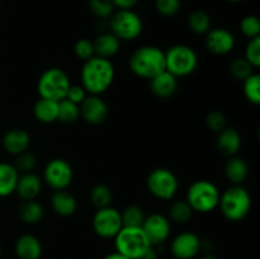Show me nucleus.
I'll use <instances>...</instances> for the list:
<instances>
[{
	"label": "nucleus",
	"instance_id": "1",
	"mask_svg": "<svg viewBox=\"0 0 260 259\" xmlns=\"http://www.w3.org/2000/svg\"><path fill=\"white\" fill-rule=\"evenodd\" d=\"M114 76L116 71L111 60L94 56L84 61L80 71L81 86L88 94L101 95L111 88Z\"/></svg>",
	"mask_w": 260,
	"mask_h": 259
},
{
	"label": "nucleus",
	"instance_id": "2",
	"mask_svg": "<svg viewBox=\"0 0 260 259\" xmlns=\"http://www.w3.org/2000/svg\"><path fill=\"white\" fill-rule=\"evenodd\" d=\"M128 68L139 78L151 80L167 70L165 52L156 46H141L129 56Z\"/></svg>",
	"mask_w": 260,
	"mask_h": 259
},
{
	"label": "nucleus",
	"instance_id": "3",
	"mask_svg": "<svg viewBox=\"0 0 260 259\" xmlns=\"http://www.w3.org/2000/svg\"><path fill=\"white\" fill-rule=\"evenodd\" d=\"M218 207L226 220L239 222L250 212L251 196L243 185H231L221 193Z\"/></svg>",
	"mask_w": 260,
	"mask_h": 259
},
{
	"label": "nucleus",
	"instance_id": "4",
	"mask_svg": "<svg viewBox=\"0 0 260 259\" xmlns=\"http://www.w3.org/2000/svg\"><path fill=\"white\" fill-rule=\"evenodd\" d=\"M220 190L207 179H200L193 182L188 187L185 201L193 212L210 213L218 207L220 203Z\"/></svg>",
	"mask_w": 260,
	"mask_h": 259
},
{
	"label": "nucleus",
	"instance_id": "5",
	"mask_svg": "<svg viewBox=\"0 0 260 259\" xmlns=\"http://www.w3.org/2000/svg\"><path fill=\"white\" fill-rule=\"evenodd\" d=\"M165 52L167 71L175 78H185L196 71L198 66V55L190 46L178 43L168 48Z\"/></svg>",
	"mask_w": 260,
	"mask_h": 259
},
{
	"label": "nucleus",
	"instance_id": "6",
	"mask_svg": "<svg viewBox=\"0 0 260 259\" xmlns=\"http://www.w3.org/2000/svg\"><path fill=\"white\" fill-rule=\"evenodd\" d=\"M71 81L66 71L60 68H50L41 74L37 81V91L40 98L60 102L66 98Z\"/></svg>",
	"mask_w": 260,
	"mask_h": 259
},
{
	"label": "nucleus",
	"instance_id": "7",
	"mask_svg": "<svg viewBox=\"0 0 260 259\" xmlns=\"http://www.w3.org/2000/svg\"><path fill=\"white\" fill-rule=\"evenodd\" d=\"M116 251L128 256L129 259H137L151 246L149 239L145 235L142 228H123L114 236Z\"/></svg>",
	"mask_w": 260,
	"mask_h": 259
},
{
	"label": "nucleus",
	"instance_id": "8",
	"mask_svg": "<svg viewBox=\"0 0 260 259\" xmlns=\"http://www.w3.org/2000/svg\"><path fill=\"white\" fill-rule=\"evenodd\" d=\"M109 28L119 41H134L141 36L144 22L134 9L117 10L109 18Z\"/></svg>",
	"mask_w": 260,
	"mask_h": 259
},
{
	"label": "nucleus",
	"instance_id": "9",
	"mask_svg": "<svg viewBox=\"0 0 260 259\" xmlns=\"http://www.w3.org/2000/svg\"><path fill=\"white\" fill-rule=\"evenodd\" d=\"M146 185L149 192L155 198L170 201L177 196L179 189V180L177 175L168 168H156L147 175Z\"/></svg>",
	"mask_w": 260,
	"mask_h": 259
},
{
	"label": "nucleus",
	"instance_id": "10",
	"mask_svg": "<svg viewBox=\"0 0 260 259\" xmlns=\"http://www.w3.org/2000/svg\"><path fill=\"white\" fill-rule=\"evenodd\" d=\"M74 179L73 167L62 157L51 159L43 169V180L53 190L68 189Z\"/></svg>",
	"mask_w": 260,
	"mask_h": 259
},
{
	"label": "nucleus",
	"instance_id": "11",
	"mask_svg": "<svg viewBox=\"0 0 260 259\" xmlns=\"http://www.w3.org/2000/svg\"><path fill=\"white\" fill-rule=\"evenodd\" d=\"M93 231L102 239H114V236L119 233L122 225L121 211L108 206V207L99 208L94 213L91 220Z\"/></svg>",
	"mask_w": 260,
	"mask_h": 259
},
{
	"label": "nucleus",
	"instance_id": "12",
	"mask_svg": "<svg viewBox=\"0 0 260 259\" xmlns=\"http://www.w3.org/2000/svg\"><path fill=\"white\" fill-rule=\"evenodd\" d=\"M142 230L149 239L151 246H157L168 240L172 230L170 220L161 213H151L146 216L142 223Z\"/></svg>",
	"mask_w": 260,
	"mask_h": 259
},
{
	"label": "nucleus",
	"instance_id": "13",
	"mask_svg": "<svg viewBox=\"0 0 260 259\" xmlns=\"http://www.w3.org/2000/svg\"><path fill=\"white\" fill-rule=\"evenodd\" d=\"M202 249V240L197 234L184 231L175 236L170 243V251L175 259H193Z\"/></svg>",
	"mask_w": 260,
	"mask_h": 259
},
{
	"label": "nucleus",
	"instance_id": "14",
	"mask_svg": "<svg viewBox=\"0 0 260 259\" xmlns=\"http://www.w3.org/2000/svg\"><path fill=\"white\" fill-rule=\"evenodd\" d=\"M79 108H80L81 118L93 126L103 123L109 113L108 104L106 103V101L102 99L101 95H93V94H88Z\"/></svg>",
	"mask_w": 260,
	"mask_h": 259
},
{
	"label": "nucleus",
	"instance_id": "15",
	"mask_svg": "<svg viewBox=\"0 0 260 259\" xmlns=\"http://www.w3.org/2000/svg\"><path fill=\"white\" fill-rule=\"evenodd\" d=\"M235 37L226 28H211L205 37V46L213 55H228L235 47Z\"/></svg>",
	"mask_w": 260,
	"mask_h": 259
},
{
	"label": "nucleus",
	"instance_id": "16",
	"mask_svg": "<svg viewBox=\"0 0 260 259\" xmlns=\"http://www.w3.org/2000/svg\"><path fill=\"white\" fill-rule=\"evenodd\" d=\"M2 146L8 154L17 155L27 151L30 146V135L24 128H10L2 139Z\"/></svg>",
	"mask_w": 260,
	"mask_h": 259
},
{
	"label": "nucleus",
	"instance_id": "17",
	"mask_svg": "<svg viewBox=\"0 0 260 259\" xmlns=\"http://www.w3.org/2000/svg\"><path fill=\"white\" fill-rule=\"evenodd\" d=\"M150 90L159 99L172 98L178 90V78L169 71H162L150 80Z\"/></svg>",
	"mask_w": 260,
	"mask_h": 259
},
{
	"label": "nucleus",
	"instance_id": "18",
	"mask_svg": "<svg viewBox=\"0 0 260 259\" xmlns=\"http://www.w3.org/2000/svg\"><path fill=\"white\" fill-rule=\"evenodd\" d=\"M243 140L240 132L234 127H226L217 134L216 139V147L218 151L225 156H235L240 150Z\"/></svg>",
	"mask_w": 260,
	"mask_h": 259
},
{
	"label": "nucleus",
	"instance_id": "19",
	"mask_svg": "<svg viewBox=\"0 0 260 259\" xmlns=\"http://www.w3.org/2000/svg\"><path fill=\"white\" fill-rule=\"evenodd\" d=\"M42 192V178L36 173H24L19 175L15 193L23 201L36 200Z\"/></svg>",
	"mask_w": 260,
	"mask_h": 259
},
{
	"label": "nucleus",
	"instance_id": "20",
	"mask_svg": "<svg viewBox=\"0 0 260 259\" xmlns=\"http://www.w3.org/2000/svg\"><path fill=\"white\" fill-rule=\"evenodd\" d=\"M14 251L18 259H40L43 249L37 236L32 234H23L15 241Z\"/></svg>",
	"mask_w": 260,
	"mask_h": 259
},
{
	"label": "nucleus",
	"instance_id": "21",
	"mask_svg": "<svg viewBox=\"0 0 260 259\" xmlns=\"http://www.w3.org/2000/svg\"><path fill=\"white\" fill-rule=\"evenodd\" d=\"M51 208L61 217H70L78 210V201L69 190H55L51 196Z\"/></svg>",
	"mask_w": 260,
	"mask_h": 259
},
{
	"label": "nucleus",
	"instance_id": "22",
	"mask_svg": "<svg viewBox=\"0 0 260 259\" xmlns=\"http://www.w3.org/2000/svg\"><path fill=\"white\" fill-rule=\"evenodd\" d=\"M94 53L98 57L111 58L119 52L121 48V41L111 32L101 33L95 40L93 41Z\"/></svg>",
	"mask_w": 260,
	"mask_h": 259
},
{
	"label": "nucleus",
	"instance_id": "23",
	"mask_svg": "<svg viewBox=\"0 0 260 259\" xmlns=\"http://www.w3.org/2000/svg\"><path fill=\"white\" fill-rule=\"evenodd\" d=\"M225 177L233 185H241L249 175V167L240 156H230L225 164Z\"/></svg>",
	"mask_w": 260,
	"mask_h": 259
},
{
	"label": "nucleus",
	"instance_id": "24",
	"mask_svg": "<svg viewBox=\"0 0 260 259\" xmlns=\"http://www.w3.org/2000/svg\"><path fill=\"white\" fill-rule=\"evenodd\" d=\"M19 173L10 163H0V198L9 197L15 193Z\"/></svg>",
	"mask_w": 260,
	"mask_h": 259
},
{
	"label": "nucleus",
	"instance_id": "25",
	"mask_svg": "<svg viewBox=\"0 0 260 259\" xmlns=\"http://www.w3.org/2000/svg\"><path fill=\"white\" fill-rule=\"evenodd\" d=\"M58 102L40 98L33 104V116L41 123H53L57 121Z\"/></svg>",
	"mask_w": 260,
	"mask_h": 259
},
{
	"label": "nucleus",
	"instance_id": "26",
	"mask_svg": "<svg viewBox=\"0 0 260 259\" xmlns=\"http://www.w3.org/2000/svg\"><path fill=\"white\" fill-rule=\"evenodd\" d=\"M45 215L42 205L36 200L32 201H23L22 205L18 208V216L20 220L27 225H36L41 222Z\"/></svg>",
	"mask_w": 260,
	"mask_h": 259
},
{
	"label": "nucleus",
	"instance_id": "27",
	"mask_svg": "<svg viewBox=\"0 0 260 259\" xmlns=\"http://www.w3.org/2000/svg\"><path fill=\"white\" fill-rule=\"evenodd\" d=\"M187 23L188 27L193 33H196V35H206L211 29L212 20H211L210 14L207 12L197 9L190 13Z\"/></svg>",
	"mask_w": 260,
	"mask_h": 259
},
{
	"label": "nucleus",
	"instance_id": "28",
	"mask_svg": "<svg viewBox=\"0 0 260 259\" xmlns=\"http://www.w3.org/2000/svg\"><path fill=\"white\" fill-rule=\"evenodd\" d=\"M89 198H90V202L96 210L99 208L108 207L112 205V201H113V195H112V190L108 185L106 184H95L90 189L89 193Z\"/></svg>",
	"mask_w": 260,
	"mask_h": 259
},
{
	"label": "nucleus",
	"instance_id": "29",
	"mask_svg": "<svg viewBox=\"0 0 260 259\" xmlns=\"http://www.w3.org/2000/svg\"><path fill=\"white\" fill-rule=\"evenodd\" d=\"M145 217L144 210L137 205H129L121 211L122 225L126 228H141Z\"/></svg>",
	"mask_w": 260,
	"mask_h": 259
},
{
	"label": "nucleus",
	"instance_id": "30",
	"mask_svg": "<svg viewBox=\"0 0 260 259\" xmlns=\"http://www.w3.org/2000/svg\"><path fill=\"white\" fill-rule=\"evenodd\" d=\"M79 118H80V108L78 104L73 103L68 99H62L58 102L57 121H60L61 123L71 124L75 123Z\"/></svg>",
	"mask_w": 260,
	"mask_h": 259
},
{
	"label": "nucleus",
	"instance_id": "31",
	"mask_svg": "<svg viewBox=\"0 0 260 259\" xmlns=\"http://www.w3.org/2000/svg\"><path fill=\"white\" fill-rule=\"evenodd\" d=\"M244 96L249 103L254 106L260 104V75L258 73H253L243 81Z\"/></svg>",
	"mask_w": 260,
	"mask_h": 259
},
{
	"label": "nucleus",
	"instance_id": "32",
	"mask_svg": "<svg viewBox=\"0 0 260 259\" xmlns=\"http://www.w3.org/2000/svg\"><path fill=\"white\" fill-rule=\"evenodd\" d=\"M193 210L185 200H177L170 205L169 220L177 223H185L190 220Z\"/></svg>",
	"mask_w": 260,
	"mask_h": 259
},
{
	"label": "nucleus",
	"instance_id": "33",
	"mask_svg": "<svg viewBox=\"0 0 260 259\" xmlns=\"http://www.w3.org/2000/svg\"><path fill=\"white\" fill-rule=\"evenodd\" d=\"M230 73L234 79L239 81H244L249 75L254 73V68L243 57H235L230 62Z\"/></svg>",
	"mask_w": 260,
	"mask_h": 259
},
{
	"label": "nucleus",
	"instance_id": "34",
	"mask_svg": "<svg viewBox=\"0 0 260 259\" xmlns=\"http://www.w3.org/2000/svg\"><path fill=\"white\" fill-rule=\"evenodd\" d=\"M240 30L244 37L248 40L259 37L260 36V20L256 15L248 14L241 19Z\"/></svg>",
	"mask_w": 260,
	"mask_h": 259
},
{
	"label": "nucleus",
	"instance_id": "35",
	"mask_svg": "<svg viewBox=\"0 0 260 259\" xmlns=\"http://www.w3.org/2000/svg\"><path fill=\"white\" fill-rule=\"evenodd\" d=\"M15 167V169L18 170L19 174H24V173H32L35 170V168L37 167V157L35 156V154L27 151L22 152V154L17 155L15 156V161L13 164Z\"/></svg>",
	"mask_w": 260,
	"mask_h": 259
},
{
	"label": "nucleus",
	"instance_id": "36",
	"mask_svg": "<svg viewBox=\"0 0 260 259\" xmlns=\"http://www.w3.org/2000/svg\"><path fill=\"white\" fill-rule=\"evenodd\" d=\"M89 10L101 19L111 18L114 13V7L111 0H88Z\"/></svg>",
	"mask_w": 260,
	"mask_h": 259
},
{
	"label": "nucleus",
	"instance_id": "37",
	"mask_svg": "<svg viewBox=\"0 0 260 259\" xmlns=\"http://www.w3.org/2000/svg\"><path fill=\"white\" fill-rule=\"evenodd\" d=\"M205 123L208 130L218 134V132H221L223 128L228 127V118H226V116L222 112L211 111L208 112L207 116H206Z\"/></svg>",
	"mask_w": 260,
	"mask_h": 259
},
{
	"label": "nucleus",
	"instance_id": "38",
	"mask_svg": "<svg viewBox=\"0 0 260 259\" xmlns=\"http://www.w3.org/2000/svg\"><path fill=\"white\" fill-rule=\"evenodd\" d=\"M244 58L253 66L254 69H258L260 66V36L259 37L249 40L248 45L244 52Z\"/></svg>",
	"mask_w": 260,
	"mask_h": 259
},
{
	"label": "nucleus",
	"instance_id": "39",
	"mask_svg": "<svg viewBox=\"0 0 260 259\" xmlns=\"http://www.w3.org/2000/svg\"><path fill=\"white\" fill-rule=\"evenodd\" d=\"M182 8V0H155V9L162 17H174Z\"/></svg>",
	"mask_w": 260,
	"mask_h": 259
},
{
	"label": "nucleus",
	"instance_id": "40",
	"mask_svg": "<svg viewBox=\"0 0 260 259\" xmlns=\"http://www.w3.org/2000/svg\"><path fill=\"white\" fill-rule=\"evenodd\" d=\"M74 53L81 61H86L94 57L95 53H94L93 41L88 40V38H81V40L76 41L75 45H74Z\"/></svg>",
	"mask_w": 260,
	"mask_h": 259
},
{
	"label": "nucleus",
	"instance_id": "41",
	"mask_svg": "<svg viewBox=\"0 0 260 259\" xmlns=\"http://www.w3.org/2000/svg\"><path fill=\"white\" fill-rule=\"evenodd\" d=\"M86 95H88V93H86L85 89L80 85H75V84H71L70 85V89H69L68 94H66V98L68 101L73 102V103L78 104V106H80L81 103H83L84 99L86 98Z\"/></svg>",
	"mask_w": 260,
	"mask_h": 259
},
{
	"label": "nucleus",
	"instance_id": "42",
	"mask_svg": "<svg viewBox=\"0 0 260 259\" xmlns=\"http://www.w3.org/2000/svg\"><path fill=\"white\" fill-rule=\"evenodd\" d=\"M112 4H113L114 9L118 10H132L137 4H139L140 0H111Z\"/></svg>",
	"mask_w": 260,
	"mask_h": 259
},
{
	"label": "nucleus",
	"instance_id": "43",
	"mask_svg": "<svg viewBox=\"0 0 260 259\" xmlns=\"http://www.w3.org/2000/svg\"><path fill=\"white\" fill-rule=\"evenodd\" d=\"M137 259H159V255H157V251L155 250V246H150V248Z\"/></svg>",
	"mask_w": 260,
	"mask_h": 259
},
{
	"label": "nucleus",
	"instance_id": "44",
	"mask_svg": "<svg viewBox=\"0 0 260 259\" xmlns=\"http://www.w3.org/2000/svg\"><path fill=\"white\" fill-rule=\"evenodd\" d=\"M103 259H129V258L128 256L123 255V254L118 253V251H113V253L111 254H107Z\"/></svg>",
	"mask_w": 260,
	"mask_h": 259
},
{
	"label": "nucleus",
	"instance_id": "45",
	"mask_svg": "<svg viewBox=\"0 0 260 259\" xmlns=\"http://www.w3.org/2000/svg\"><path fill=\"white\" fill-rule=\"evenodd\" d=\"M200 259H218V258L217 256L212 255V254H207V255H203L202 258H200Z\"/></svg>",
	"mask_w": 260,
	"mask_h": 259
},
{
	"label": "nucleus",
	"instance_id": "46",
	"mask_svg": "<svg viewBox=\"0 0 260 259\" xmlns=\"http://www.w3.org/2000/svg\"><path fill=\"white\" fill-rule=\"evenodd\" d=\"M229 3H234V4H238V3H241L244 2V0H228Z\"/></svg>",
	"mask_w": 260,
	"mask_h": 259
},
{
	"label": "nucleus",
	"instance_id": "47",
	"mask_svg": "<svg viewBox=\"0 0 260 259\" xmlns=\"http://www.w3.org/2000/svg\"><path fill=\"white\" fill-rule=\"evenodd\" d=\"M0 255H2V248H0Z\"/></svg>",
	"mask_w": 260,
	"mask_h": 259
}]
</instances>
